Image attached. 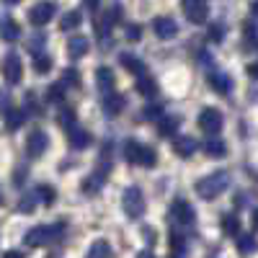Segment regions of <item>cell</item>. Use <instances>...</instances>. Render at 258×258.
<instances>
[{
  "instance_id": "obj_1",
  "label": "cell",
  "mask_w": 258,
  "mask_h": 258,
  "mask_svg": "<svg viewBox=\"0 0 258 258\" xmlns=\"http://www.w3.org/2000/svg\"><path fill=\"white\" fill-rule=\"evenodd\" d=\"M230 186V173L227 170H214V173L199 178L197 183H194V191H197V197L204 199V202H212V199H217L222 191H227Z\"/></svg>"
},
{
  "instance_id": "obj_2",
  "label": "cell",
  "mask_w": 258,
  "mask_h": 258,
  "mask_svg": "<svg viewBox=\"0 0 258 258\" xmlns=\"http://www.w3.org/2000/svg\"><path fill=\"white\" fill-rule=\"evenodd\" d=\"M109 170H111V147L106 145L103 153H101V160L96 163V170L83 181V194H88V197H93V194H98L106 183V178H109Z\"/></svg>"
},
{
  "instance_id": "obj_3",
  "label": "cell",
  "mask_w": 258,
  "mask_h": 258,
  "mask_svg": "<svg viewBox=\"0 0 258 258\" xmlns=\"http://www.w3.org/2000/svg\"><path fill=\"white\" fill-rule=\"evenodd\" d=\"M124 158H126V163L142 165V168H155L158 165V153L140 140H126L124 142Z\"/></svg>"
},
{
  "instance_id": "obj_4",
  "label": "cell",
  "mask_w": 258,
  "mask_h": 258,
  "mask_svg": "<svg viewBox=\"0 0 258 258\" xmlns=\"http://www.w3.org/2000/svg\"><path fill=\"white\" fill-rule=\"evenodd\" d=\"M62 232H64V222H57V225H36V227H31L24 235V243L29 248H41V245H49L57 238H62Z\"/></svg>"
},
{
  "instance_id": "obj_5",
  "label": "cell",
  "mask_w": 258,
  "mask_h": 258,
  "mask_svg": "<svg viewBox=\"0 0 258 258\" xmlns=\"http://www.w3.org/2000/svg\"><path fill=\"white\" fill-rule=\"evenodd\" d=\"M121 207H124V214L129 220H140L145 209H147V202H145V194L137 188V186H129L121 197Z\"/></svg>"
},
{
  "instance_id": "obj_6",
  "label": "cell",
  "mask_w": 258,
  "mask_h": 258,
  "mask_svg": "<svg viewBox=\"0 0 258 258\" xmlns=\"http://www.w3.org/2000/svg\"><path fill=\"white\" fill-rule=\"evenodd\" d=\"M197 124H199V129L204 135H220L222 124H225V116H222L220 109H214V106H204L199 119H197Z\"/></svg>"
},
{
  "instance_id": "obj_7",
  "label": "cell",
  "mask_w": 258,
  "mask_h": 258,
  "mask_svg": "<svg viewBox=\"0 0 258 258\" xmlns=\"http://www.w3.org/2000/svg\"><path fill=\"white\" fill-rule=\"evenodd\" d=\"M54 13H57V6L52 0H39V3H34L31 11H29V21L34 26H47L54 18Z\"/></svg>"
},
{
  "instance_id": "obj_8",
  "label": "cell",
  "mask_w": 258,
  "mask_h": 258,
  "mask_svg": "<svg viewBox=\"0 0 258 258\" xmlns=\"http://www.w3.org/2000/svg\"><path fill=\"white\" fill-rule=\"evenodd\" d=\"M0 70H3V78H6L8 85H16V83H21V78H24V64H21V57L16 52H8L3 57Z\"/></svg>"
},
{
  "instance_id": "obj_9",
  "label": "cell",
  "mask_w": 258,
  "mask_h": 258,
  "mask_svg": "<svg viewBox=\"0 0 258 258\" xmlns=\"http://www.w3.org/2000/svg\"><path fill=\"white\" fill-rule=\"evenodd\" d=\"M170 220L181 227H188L197 220V212H194V207L186 199H173V204H170Z\"/></svg>"
},
{
  "instance_id": "obj_10",
  "label": "cell",
  "mask_w": 258,
  "mask_h": 258,
  "mask_svg": "<svg viewBox=\"0 0 258 258\" xmlns=\"http://www.w3.org/2000/svg\"><path fill=\"white\" fill-rule=\"evenodd\" d=\"M47 147H49V137L44 129H34V132H29L26 137V155L29 158H41L47 153Z\"/></svg>"
},
{
  "instance_id": "obj_11",
  "label": "cell",
  "mask_w": 258,
  "mask_h": 258,
  "mask_svg": "<svg viewBox=\"0 0 258 258\" xmlns=\"http://www.w3.org/2000/svg\"><path fill=\"white\" fill-rule=\"evenodd\" d=\"M183 13L191 24L199 26L209 18V6H207V0H183Z\"/></svg>"
},
{
  "instance_id": "obj_12",
  "label": "cell",
  "mask_w": 258,
  "mask_h": 258,
  "mask_svg": "<svg viewBox=\"0 0 258 258\" xmlns=\"http://www.w3.org/2000/svg\"><path fill=\"white\" fill-rule=\"evenodd\" d=\"M153 31H155V36H158L160 41H168V39H176L178 24H176L170 16H158V18L153 21Z\"/></svg>"
},
{
  "instance_id": "obj_13",
  "label": "cell",
  "mask_w": 258,
  "mask_h": 258,
  "mask_svg": "<svg viewBox=\"0 0 258 258\" xmlns=\"http://www.w3.org/2000/svg\"><path fill=\"white\" fill-rule=\"evenodd\" d=\"M64 132H68V145L73 150H85V147L93 142L91 132H88V129H83L80 124H73L70 129H64Z\"/></svg>"
},
{
  "instance_id": "obj_14",
  "label": "cell",
  "mask_w": 258,
  "mask_h": 258,
  "mask_svg": "<svg viewBox=\"0 0 258 258\" xmlns=\"http://www.w3.org/2000/svg\"><path fill=\"white\" fill-rule=\"evenodd\" d=\"M124 106H126V98L121 96V93H106L103 96V101H101V109H103V114L106 116H119L121 111H124Z\"/></svg>"
},
{
  "instance_id": "obj_15",
  "label": "cell",
  "mask_w": 258,
  "mask_h": 258,
  "mask_svg": "<svg viewBox=\"0 0 258 258\" xmlns=\"http://www.w3.org/2000/svg\"><path fill=\"white\" fill-rule=\"evenodd\" d=\"M207 83H209V88L214 93H220V96H230L232 93V78L227 73H220V70L217 73H209Z\"/></svg>"
},
{
  "instance_id": "obj_16",
  "label": "cell",
  "mask_w": 258,
  "mask_h": 258,
  "mask_svg": "<svg viewBox=\"0 0 258 258\" xmlns=\"http://www.w3.org/2000/svg\"><path fill=\"white\" fill-rule=\"evenodd\" d=\"M114 85H116V75L111 68H106V64H101V68L96 70V88L106 96V93H114Z\"/></svg>"
},
{
  "instance_id": "obj_17",
  "label": "cell",
  "mask_w": 258,
  "mask_h": 258,
  "mask_svg": "<svg viewBox=\"0 0 258 258\" xmlns=\"http://www.w3.org/2000/svg\"><path fill=\"white\" fill-rule=\"evenodd\" d=\"M88 52H91V41H88V36H83V34L70 36V41H68V54H70V59H83Z\"/></svg>"
},
{
  "instance_id": "obj_18",
  "label": "cell",
  "mask_w": 258,
  "mask_h": 258,
  "mask_svg": "<svg viewBox=\"0 0 258 258\" xmlns=\"http://www.w3.org/2000/svg\"><path fill=\"white\" fill-rule=\"evenodd\" d=\"M197 150H199V145H197V140H194V137H188V135H181V137H176L173 140V153L178 155V158H191L194 153H197Z\"/></svg>"
},
{
  "instance_id": "obj_19",
  "label": "cell",
  "mask_w": 258,
  "mask_h": 258,
  "mask_svg": "<svg viewBox=\"0 0 258 258\" xmlns=\"http://www.w3.org/2000/svg\"><path fill=\"white\" fill-rule=\"evenodd\" d=\"M119 64H121L126 73H132V75H145V73H147V64H145L140 57L129 54V52H121V54H119Z\"/></svg>"
},
{
  "instance_id": "obj_20",
  "label": "cell",
  "mask_w": 258,
  "mask_h": 258,
  "mask_svg": "<svg viewBox=\"0 0 258 258\" xmlns=\"http://www.w3.org/2000/svg\"><path fill=\"white\" fill-rule=\"evenodd\" d=\"M21 36V26H18V21L16 18H8L3 16L0 18V39L8 41V44H13V41Z\"/></svg>"
},
{
  "instance_id": "obj_21",
  "label": "cell",
  "mask_w": 258,
  "mask_h": 258,
  "mask_svg": "<svg viewBox=\"0 0 258 258\" xmlns=\"http://www.w3.org/2000/svg\"><path fill=\"white\" fill-rule=\"evenodd\" d=\"M3 119H6V129L16 132V129H21V124L26 121V111L16 109V106H6V109H3Z\"/></svg>"
},
{
  "instance_id": "obj_22",
  "label": "cell",
  "mask_w": 258,
  "mask_h": 258,
  "mask_svg": "<svg viewBox=\"0 0 258 258\" xmlns=\"http://www.w3.org/2000/svg\"><path fill=\"white\" fill-rule=\"evenodd\" d=\"M178 126H181V119H178V116H165V114H163V116L155 121V132H158V137H170Z\"/></svg>"
},
{
  "instance_id": "obj_23",
  "label": "cell",
  "mask_w": 258,
  "mask_h": 258,
  "mask_svg": "<svg viewBox=\"0 0 258 258\" xmlns=\"http://www.w3.org/2000/svg\"><path fill=\"white\" fill-rule=\"evenodd\" d=\"M202 150H204L207 158H225V155H227V142H225V140H217V137H212V140H204Z\"/></svg>"
},
{
  "instance_id": "obj_24",
  "label": "cell",
  "mask_w": 258,
  "mask_h": 258,
  "mask_svg": "<svg viewBox=\"0 0 258 258\" xmlns=\"http://www.w3.org/2000/svg\"><path fill=\"white\" fill-rule=\"evenodd\" d=\"M238 250L243 253V255H250V253H255L258 250V240H255V235H250V232H238Z\"/></svg>"
},
{
  "instance_id": "obj_25",
  "label": "cell",
  "mask_w": 258,
  "mask_h": 258,
  "mask_svg": "<svg viewBox=\"0 0 258 258\" xmlns=\"http://www.w3.org/2000/svg\"><path fill=\"white\" fill-rule=\"evenodd\" d=\"M111 255H114V250H111L109 240H96L88 248V253H85V258H111Z\"/></svg>"
},
{
  "instance_id": "obj_26",
  "label": "cell",
  "mask_w": 258,
  "mask_h": 258,
  "mask_svg": "<svg viewBox=\"0 0 258 258\" xmlns=\"http://www.w3.org/2000/svg\"><path fill=\"white\" fill-rule=\"evenodd\" d=\"M137 93L140 96H145V98H153L155 93H158V83L153 80V78H147V75H140V80H137Z\"/></svg>"
},
{
  "instance_id": "obj_27",
  "label": "cell",
  "mask_w": 258,
  "mask_h": 258,
  "mask_svg": "<svg viewBox=\"0 0 258 258\" xmlns=\"http://www.w3.org/2000/svg\"><path fill=\"white\" fill-rule=\"evenodd\" d=\"M57 124L62 129H70L73 124H78V116H75L73 106H62V109H57Z\"/></svg>"
},
{
  "instance_id": "obj_28",
  "label": "cell",
  "mask_w": 258,
  "mask_h": 258,
  "mask_svg": "<svg viewBox=\"0 0 258 258\" xmlns=\"http://www.w3.org/2000/svg\"><path fill=\"white\" fill-rule=\"evenodd\" d=\"M80 24H83V13H80V11H70V13L62 16L59 29H62V31H73V29H78Z\"/></svg>"
},
{
  "instance_id": "obj_29",
  "label": "cell",
  "mask_w": 258,
  "mask_h": 258,
  "mask_svg": "<svg viewBox=\"0 0 258 258\" xmlns=\"http://www.w3.org/2000/svg\"><path fill=\"white\" fill-rule=\"evenodd\" d=\"M183 253H186V240H183V235L178 230H173V232H170V255H173V258H183Z\"/></svg>"
},
{
  "instance_id": "obj_30",
  "label": "cell",
  "mask_w": 258,
  "mask_h": 258,
  "mask_svg": "<svg viewBox=\"0 0 258 258\" xmlns=\"http://www.w3.org/2000/svg\"><path fill=\"white\" fill-rule=\"evenodd\" d=\"M220 227H222V232L225 235H238L240 232V220H238V214H225V217L220 220Z\"/></svg>"
},
{
  "instance_id": "obj_31",
  "label": "cell",
  "mask_w": 258,
  "mask_h": 258,
  "mask_svg": "<svg viewBox=\"0 0 258 258\" xmlns=\"http://www.w3.org/2000/svg\"><path fill=\"white\" fill-rule=\"evenodd\" d=\"M36 204H39L36 191H29V194H24V197L18 199V212H21V214H31V212L36 209Z\"/></svg>"
},
{
  "instance_id": "obj_32",
  "label": "cell",
  "mask_w": 258,
  "mask_h": 258,
  "mask_svg": "<svg viewBox=\"0 0 258 258\" xmlns=\"http://www.w3.org/2000/svg\"><path fill=\"white\" fill-rule=\"evenodd\" d=\"M34 191H36V197H39V202L44 204V207H52V204H54V199H57V191H54L52 186H47V183H41V186H36Z\"/></svg>"
},
{
  "instance_id": "obj_33",
  "label": "cell",
  "mask_w": 258,
  "mask_h": 258,
  "mask_svg": "<svg viewBox=\"0 0 258 258\" xmlns=\"http://www.w3.org/2000/svg\"><path fill=\"white\" fill-rule=\"evenodd\" d=\"M52 70V57L49 54H34V73H39V75H47Z\"/></svg>"
},
{
  "instance_id": "obj_34",
  "label": "cell",
  "mask_w": 258,
  "mask_h": 258,
  "mask_svg": "<svg viewBox=\"0 0 258 258\" xmlns=\"http://www.w3.org/2000/svg\"><path fill=\"white\" fill-rule=\"evenodd\" d=\"M62 98H64V83L59 80V83H52L49 88H47V101L49 103H62Z\"/></svg>"
},
{
  "instance_id": "obj_35",
  "label": "cell",
  "mask_w": 258,
  "mask_h": 258,
  "mask_svg": "<svg viewBox=\"0 0 258 258\" xmlns=\"http://www.w3.org/2000/svg\"><path fill=\"white\" fill-rule=\"evenodd\" d=\"M225 34H227V26L222 24V21H214V24L209 26V41H214V44H217V41H222Z\"/></svg>"
},
{
  "instance_id": "obj_36",
  "label": "cell",
  "mask_w": 258,
  "mask_h": 258,
  "mask_svg": "<svg viewBox=\"0 0 258 258\" xmlns=\"http://www.w3.org/2000/svg\"><path fill=\"white\" fill-rule=\"evenodd\" d=\"M160 116H163V106H158V103H153V106H145V111H142V114H137V119H140V121L160 119Z\"/></svg>"
},
{
  "instance_id": "obj_37",
  "label": "cell",
  "mask_w": 258,
  "mask_h": 258,
  "mask_svg": "<svg viewBox=\"0 0 258 258\" xmlns=\"http://www.w3.org/2000/svg\"><path fill=\"white\" fill-rule=\"evenodd\" d=\"M62 83H64V88H68V85H73V88H80V73L75 70V68H68L62 73Z\"/></svg>"
},
{
  "instance_id": "obj_38",
  "label": "cell",
  "mask_w": 258,
  "mask_h": 258,
  "mask_svg": "<svg viewBox=\"0 0 258 258\" xmlns=\"http://www.w3.org/2000/svg\"><path fill=\"white\" fill-rule=\"evenodd\" d=\"M124 36H126V41H140L142 39V26L140 24H126L124 26Z\"/></svg>"
},
{
  "instance_id": "obj_39",
  "label": "cell",
  "mask_w": 258,
  "mask_h": 258,
  "mask_svg": "<svg viewBox=\"0 0 258 258\" xmlns=\"http://www.w3.org/2000/svg\"><path fill=\"white\" fill-rule=\"evenodd\" d=\"M41 44H44V34L31 36V39H29V44H26V49H29L31 54H39V52H41Z\"/></svg>"
},
{
  "instance_id": "obj_40",
  "label": "cell",
  "mask_w": 258,
  "mask_h": 258,
  "mask_svg": "<svg viewBox=\"0 0 258 258\" xmlns=\"http://www.w3.org/2000/svg\"><path fill=\"white\" fill-rule=\"evenodd\" d=\"M243 34H245V41H248V44H253V41H255V36H258V29H255V24H243Z\"/></svg>"
},
{
  "instance_id": "obj_41",
  "label": "cell",
  "mask_w": 258,
  "mask_h": 258,
  "mask_svg": "<svg viewBox=\"0 0 258 258\" xmlns=\"http://www.w3.org/2000/svg\"><path fill=\"white\" fill-rule=\"evenodd\" d=\"M24 181H26V168H24V165H18V168H16V173H13V183L21 186Z\"/></svg>"
},
{
  "instance_id": "obj_42",
  "label": "cell",
  "mask_w": 258,
  "mask_h": 258,
  "mask_svg": "<svg viewBox=\"0 0 258 258\" xmlns=\"http://www.w3.org/2000/svg\"><path fill=\"white\" fill-rule=\"evenodd\" d=\"M26 106H29V111H31V114H39V103H36L34 93H29V96H26Z\"/></svg>"
},
{
  "instance_id": "obj_43",
  "label": "cell",
  "mask_w": 258,
  "mask_h": 258,
  "mask_svg": "<svg viewBox=\"0 0 258 258\" xmlns=\"http://www.w3.org/2000/svg\"><path fill=\"white\" fill-rule=\"evenodd\" d=\"M83 6H85V11L96 13V11H98V6H101V0H83Z\"/></svg>"
},
{
  "instance_id": "obj_44",
  "label": "cell",
  "mask_w": 258,
  "mask_h": 258,
  "mask_svg": "<svg viewBox=\"0 0 258 258\" xmlns=\"http://www.w3.org/2000/svg\"><path fill=\"white\" fill-rule=\"evenodd\" d=\"M245 73H248V78H250V80H258V62H250Z\"/></svg>"
},
{
  "instance_id": "obj_45",
  "label": "cell",
  "mask_w": 258,
  "mask_h": 258,
  "mask_svg": "<svg viewBox=\"0 0 258 258\" xmlns=\"http://www.w3.org/2000/svg\"><path fill=\"white\" fill-rule=\"evenodd\" d=\"M250 225H253V230L258 232V207L253 209V214H250Z\"/></svg>"
},
{
  "instance_id": "obj_46",
  "label": "cell",
  "mask_w": 258,
  "mask_h": 258,
  "mask_svg": "<svg viewBox=\"0 0 258 258\" xmlns=\"http://www.w3.org/2000/svg\"><path fill=\"white\" fill-rule=\"evenodd\" d=\"M3 258H24V253H21V250H8Z\"/></svg>"
},
{
  "instance_id": "obj_47",
  "label": "cell",
  "mask_w": 258,
  "mask_h": 258,
  "mask_svg": "<svg viewBox=\"0 0 258 258\" xmlns=\"http://www.w3.org/2000/svg\"><path fill=\"white\" fill-rule=\"evenodd\" d=\"M137 258H158V255H155V253H150V250H140Z\"/></svg>"
},
{
  "instance_id": "obj_48",
  "label": "cell",
  "mask_w": 258,
  "mask_h": 258,
  "mask_svg": "<svg viewBox=\"0 0 258 258\" xmlns=\"http://www.w3.org/2000/svg\"><path fill=\"white\" fill-rule=\"evenodd\" d=\"M250 13H253V16H258V0H253V6H250Z\"/></svg>"
},
{
  "instance_id": "obj_49",
  "label": "cell",
  "mask_w": 258,
  "mask_h": 258,
  "mask_svg": "<svg viewBox=\"0 0 258 258\" xmlns=\"http://www.w3.org/2000/svg\"><path fill=\"white\" fill-rule=\"evenodd\" d=\"M3 3H6V6H16V3H18V0H3Z\"/></svg>"
},
{
  "instance_id": "obj_50",
  "label": "cell",
  "mask_w": 258,
  "mask_h": 258,
  "mask_svg": "<svg viewBox=\"0 0 258 258\" xmlns=\"http://www.w3.org/2000/svg\"><path fill=\"white\" fill-rule=\"evenodd\" d=\"M0 204H3V191H0Z\"/></svg>"
}]
</instances>
